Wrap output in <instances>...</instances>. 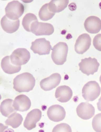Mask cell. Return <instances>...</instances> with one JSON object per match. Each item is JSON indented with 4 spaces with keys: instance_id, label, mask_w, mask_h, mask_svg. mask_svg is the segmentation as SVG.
<instances>
[{
    "instance_id": "28",
    "label": "cell",
    "mask_w": 101,
    "mask_h": 132,
    "mask_svg": "<svg viewBox=\"0 0 101 132\" xmlns=\"http://www.w3.org/2000/svg\"><path fill=\"white\" fill-rule=\"evenodd\" d=\"M99 80L100 81V83L101 84V75L100 76V79H99Z\"/></svg>"
},
{
    "instance_id": "18",
    "label": "cell",
    "mask_w": 101,
    "mask_h": 132,
    "mask_svg": "<svg viewBox=\"0 0 101 132\" xmlns=\"http://www.w3.org/2000/svg\"><path fill=\"white\" fill-rule=\"evenodd\" d=\"M1 67L5 73L12 74L19 72L21 69V66L16 65L11 62L10 56H7L2 60L1 63Z\"/></svg>"
},
{
    "instance_id": "4",
    "label": "cell",
    "mask_w": 101,
    "mask_h": 132,
    "mask_svg": "<svg viewBox=\"0 0 101 132\" xmlns=\"http://www.w3.org/2000/svg\"><path fill=\"white\" fill-rule=\"evenodd\" d=\"M24 10L23 4L17 1H14L8 3L5 9L6 16L13 20L19 19L23 14Z\"/></svg>"
},
{
    "instance_id": "26",
    "label": "cell",
    "mask_w": 101,
    "mask_h": 132,
    "mask_svg": "<svg viewBox=\"0 0 101 132\" xmlns=\"http://www.w3.org/2000/svg\"><path fill=\"white\" fill-rule=\"evenodd\" d=\"M93 43L95 48L98 51H101V34H98L94 37Z\"/></svg>"
},
{
    "instance_id": "12",
    "label": "cell",
    "mask_w": 101,
    "mask_h": 132,
    "mask_svg": "<svg viewBox=\"0 0 101 132\" xmlns=\"http://www.w3.org/2000/svg\"><path fill=\"white\" fill-rule=\"evenodd\" d=\"M76 112L79 117L82 119L87 120L94 116L95 109L92 104L88 102H82L77 106Z\"/></svg>"
},
{
    "instance_id": "3",
    "label": "cell",
    "mask_w": 101,
    "mask_h": 132,
    "mask_svg": "<svg viewBox=\"0 0 101 132\" xmlns=\"http://www.w3.org/2000/svg\"><path fill=\"white\" fill-rule=\"evenodd\" d=\"M100 87L99 84L95 81H89L83 88L82 95L85 100L88 101H93L100 95Z\"/></svg>"
},
{
    "instance_id": "16",
    "label": "cell",
    "mask_w": 101,
    "mask_h": 132,
    "mask_svg": "<svg viewBox=\"0 0 101 132\" xmlns=\"http://www.w3.org/2000/svg\"><path fill=\"white\" fill-rule=\"evenodd\" d=\"M73 95V92L71 88L66 85L58 87L56 90L55 96L59 102L66 103L69 101Z\"/></svg>"
},
{
    "instance_id": "24",
    "label": "cell",
    "mask_w": 101,
    "mask_h": 132,
    "mask_svg": "<svg viewBox=\"0 0 101 132\" xmlns=\"http://www.w3.org/2000/svg\"><path fill=\"white\" fill-rule=\"evenodd\" d=\"M92 126L96 131L101 132V113L96 115L92 121Z\"/></svg>"
},
{
    "instance_id": "29",
    "label": "cell",
    "mask_w": 101,
    "mask_h": 132,
    "mask_svg": "<svg viewBox=\"0 0 101 132\" xmlns=\"http://www.w3.org/2000/svg\"><path fill=\"white\" fill-rule=\"evenodd\" d=\"M99 6L100 8L101 9V2L99 4Z\"/></svg>"
},
{
    "instance_id": "1",
    "label": "cell",
    "mask_w": 101,
    "mask_h": 132,
    "mask_svg": "<svg viewBox=\"0 0 101 132\" xmlns=\"http://www.w3.org/2000/svg\"><path fill=\"white\" fill-rule=\"evenodd\" d=\"M35 84V80L32 75L25 72L17 76L14 79V89L19 93L32 90Z\"/></svg>"
},
{
    "instance_id": "21",
    "label": "cell",
    "mask_w": 101,
    "mask_h": 132,
    "mask_svg": "<svg viewBox=\"0 0 101 132\" xmlns=\"http://www.w3.org/2000/svg\"><path fill=\"white\" fill-rule=\"evenodd\" d=\"M23 118L20 114L14 112L11 114L6 120V125L10 126L14 128L19 127L22 124Z\"/></svg>"
},
{
    "instance_id": "2",
    "label": "cell",
    "mask_w": 101,
    "mask_h": 132,
    "mask_svg": "<svg viewBox=\"0 0 101 132\" xmlns=\"http://www.w3.org/2000/svg\"><path fill=\"white\" fill-rule=\"evenodd\" d=\"M51 58L57 65H62L66 61L68 47L65 42H60L54 46L52 49Z\"/></svg>"
},
{
    "instance_id": "7",
    "label": "cell",
    "mask_w": 101,
    "mask_h": 132,
    "mask_svg": "<svg viewBox=\"0 0 101 132\" xmlns=\"http://www.w3.org/2000/svg\"><path fill=\"white\" fill-rule=\"evenodd\" d=\"M52 48L50 42L43 38L32 42L30 49L34 53L42 55L49 54Z\"/></svg>"
},
{
    "instance_id": "22",
    "label": "cell",
    "mask_w": 101,
    "mask_h": 132,
    "mask_svg": "<svg viewBox=\"0 0 101 132\" xmlns=\"http://www.w3.org/2000/svg\"><path fill=\"white\" fill-rule=\"evenodd\" d=\"M38 21L36 16L34 14L29 13L26 14L22 20V24L27 31L31 32V27L34 22Z\"/></svg>"
},
{
    "instance_id": "27",
    "label": "cell",
    "mask_w": 101,
    "mask_h": 132,
    "mask_svg": "<svg viewBox=\"0 0 101 132\" xmlns=\"http://www.w3.org/2000/svg\"><path fill=\"white\" fill-rule=\"evenodd\" d=\"M98 109V110L101 112V97L97 103Z\"/></svg>"
},
{
    "instance_id": "10",
    "label": "cell",
    "mask_w": 101,
    "mask_h": 132,
    "mask_svg": "<svg viewBox=\"0 0 101 132\" xmlns=\"http://www.w3.org/2000/svg\"><path fill=\"white\" fill-rule=\"evenodd\" d=\"M91 39L90 36L87 34L80 36L76 40L75 45L76 52L83 54L89 48L91 45Z\"/></svg>"
},
{
    "instance_id": "6",
    "label": "cell",
    "mask_w": 101,
    "mask_h": 132,
    "mask_svg": "<svg viewBox=\"0 0 101 132\" xmlns=\"http://www.w3.org/2000/svg\"><path fill=\"white\" fill-rule=\"evenodd\" d=\"M78 65L80 70L89 76L94 75L98 71L100 64L96 59L89 57L82 59Z\"/></svg>"
},
{
    "instance_id": "5",
    "label": "cell",
    "mask_w": 101,
    "mask_h": 132,
    "mask_svg": "<svg viewBox=\"0 0 101 132\" xmlns=\"http://www.w3.org/2000/svg\"><path fill=\"white\" fill-rule=\"evenodd\" d=\"M10 56L12 64L16 65L21 66L26 64L28 62L31 55L26 49L19 48L15 50Z\"/></svg>"
},
{
    "instance_id": "8",
    "label": "cell",
    "mask_w": 101,
    "mask_h": 132,
    "mask_svg": "<svg viewBox=\"0 0 101 132\" xmlns=\"http://www.w3.org/2000/svg\"><path fill=\"white\" fill-rule=\"evenodd\" d=\"M54 31L53 26L48 23L39 22L38 21L34 22L31 27V32L36 36H50Z\"/></svg>"
},
{
    "instance_id": "13",
    "label": "cell",
    "mask_w": 101,
    "mask_h": 132,
    "mask_svg": "<svg viewBox=\"0 0 101 132\" xmlns=\"http://www.w3.org/2000/svg\"><path fill=\"white\" fill-rule=\"evenodd\" d=\"M47 115L49 118L52 121L58 122L65 119L66 112L63 107L59 105H55L49 108Z\"/></svg>"
},
{
    "instance_id": "25",
    "label": "cell",
    "mask_w": 101,
    "mask_h": 132,
    "mask_svg": "<svg viewBox=\"0 0 101 132\" xmlns=\"http://www.w3.org/2000/svg\"><path fill=\"white\" fill-rule=\"evenodd\" d=\"M71 127L68 125L62 123L57 125L53 128L52 132H72Z\"/></svg>"
},
{
    "instance_id": "14",
    "label": "cell",
    "mask_w": 101,
    "mask_h": 132,
    "mask_svg": "<svg viewBox=\"0 0 101 132\" xmlns=\"http://www.w3.org/2000/svg\"><path fill=\"white\" fill-rule=\"evenodd\" d=\"M84 26L88 32L91 34H96L101 29V20L97 16H90L86 20Z\"/></svg>"
},
{
    "instance_id": "9",
    "label": "cell",
    "mask_w": 101,
    "mask_h": 132,
    "mask_svg": "<svg viewBox=\"0 0 101 132\" xmlns=\"http://www.w3.org/2000/svg\"><path fill=\"white\" fill-rule=\"evenodd\" d=\"M60 75L58 73L52 74L48 77L42 80L40 82L41 88L45 91L51 90L58 86L61 80Z\"/></svg>"
},
{
    "instance_id": "19",
    "label": "cell",
    "mask_w": 101,
    "mask_h": 132,
    "mask_svg": "<svg viewBox=\"0 0 101 132\" xmlns=\"http://www.w3.org/2000/svg\"><path fill=\"white\" fill-rule=\"evenodd\" d=\"M13 100L12 99H7L2 103L1 106V112L2 115L5 117H8L13 113L17 111L13 106Z\"/></svg>"
},
{
    "instance_id": "23",
    "label": "cell",
    "mask_w": 101,
    "mask_h": 132,
    "mask_svg": "<svg viewBox=\"0 0 101 132\" xmlns=\"http://www.w3.org/2000/svg\"><path fill=\"white\" fill-rule=\"evenodd\" d=\"M55 13L50 11L48 6V3L43 5L40 10L39 15L40 19L43 21H47L51 19Z\"/></svg>"
},
{
    "instance_id": "20",
    "label": "cell",
    "mask_w": 101,
    "mask_h": 132,
    "mask_svg": "<svg viewBox=\"0 0 101 132\" xmlns=\"http://www.w3.org/2000/svg\"><path fill=\"white\" fill-rule=\"evenodd\" d=\"M69 1H51L48 3L49 9L51 12L55 13L64 10L69 3Z\"/></svg>"
},
{
    "instance_id": "11",
    "label": "cell",
    "mask_w": 101,
    "mask_h": 132,
    "mask_svg": "<svg viewBox=\"0 0 101 132\" xmlns=\"http://www.w3.org/2000/svg\"><path fill=\"white\" fill-rule=\"evenodd\" d=\"M42 117V112L38 109L32 110L27 114L24 123V126L29 130L35 128L36 123Z\"/></svg>"
},
{
    "instance_id": "15",
    "label": "cell",
    "mask_w": 101,
    "mask_h": 132,
    "mask_svg": "<svg viewBox=\"0 0 101 132\" xmlns=\"http://www.w3.org/2000/svg\"><path fill=\"white\" fill-rule=\"evenodd\" d=\"M31 105V101L28 97L24 95H20L15 99L13 106L17 111L25 112L29 110Z\"/></svg>"
},
{
    "instance_id": "17",
    "label": "cell",
    "mask_w": 101,
    "mask_h": 132,
    "mask_svg": "<svg viewBox=\"0 0 101 132\" xmlns=\"http://www.w3.org/2000/svg\"><path fill=\"white\" fill-rule=\"evenodd\" d=\"M1 24L4 31L8 34H12L19 29L20 25V21L19 19L11 20L5 15L1 19Z\"/></svg>"
}]
</instances>
